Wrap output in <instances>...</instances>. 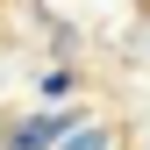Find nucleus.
I'll return each instance as SVG.
<instances>
[{"mask_svg": "<svg viewBox=\"0 0 150 150\" xmlns=\"http://www.w3.org/2000/svg\"><path fill=\"white\" fill-rule=\"evenodd\" d=\"M57 136H64V122H57V115H36V122H22V129H14L7 143H14V150H50Z\"/></svg>", "mask_w": 150, "mask_h": 150, "instance_id": "1", "label": "nucleus"}, {"mask_svg": "<svg viewBox=\"0 0 150 150\" xmlns=\"http://www.w3.org/2000/svg\"><path fill=\"white\" fill-rule=\"evenodd\" d=\"M64 150H100V136H71V143H64Z\"/></svg>", "mask_w": 150, "mask_h": 150, "instance_id": "2", "label": "nucleus"}]
</instances>
